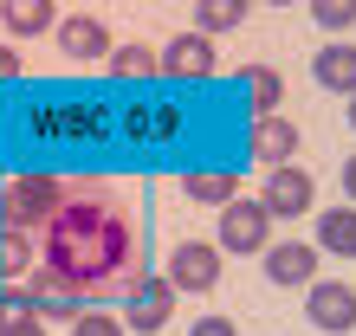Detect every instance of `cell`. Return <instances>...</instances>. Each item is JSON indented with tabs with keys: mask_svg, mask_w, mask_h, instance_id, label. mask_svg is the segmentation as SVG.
<instances>
[{
	"mask_svg": "<svg viewBox=\"0 0 356 336\" xmlns=\"http://www.w3.org/2000/svg\"><path fill=\"white\" fill-rule=\"evenodd\" d=\"M33 285H58L85 304H111L136 285V220L123 214L117 194L78 187L65 207L46 220V265L33 271Z\"/></svg>",
	"mask_w": 356,
	"mask_h": 336,
	"instance_id": "cell-1",
	"label": "cell"
},
{
	"mask_svg": "<svg viewBox=\"0 0 356 336\" xmlns=\"http://www.w3.org/2000/svg\"><path fill=\"white\" fill-rule=\"evenodd\" d=\"M72 187L58 175H13L7 187H0V226H26V233H39L58 207H65Z\"/></svg>",
	"mask_w": 356,
	"mask_h": 336,
	"instance_id": "cell-2",
	"label": "cell"
},
{
	"mask_svg": "<svg viewBox=\"0 0 356 336\" xmlns=\"http://www.w3.org/2000/svg\"><path fill=\"white\" fill-rule=\"evenodd\" d=\"M272 246V207L266 201H220V252H266Z\"/></svg>",
	"mask_w": 356,
	"mask_h": 336,
	"instance_id": "cell-3",
	"label": "cell"
},
{
	"mask_svg": "<svg viewBox=\"0 0 356 336\" xmlns=\"http://www.w3.org/2000/svg\"><path fill=\"white\" fill-rule=\"evenodd\" d=\"M169 317H175V285H169V278H149V271H136V285L123 291V330L156 336Z\"/></svg>",
	"mask_w": 356,
	"mask_h": 336,
	"instance_id": "cell-4",
	"label": "cell"
},
{
	"mask_svg": "<svg viewBox=\"0 0 356 336\" xmlns=\"http://www.w3.org/2000/svg\"><path fill=\"white\" fill-rule=\"evenodd\" d=\"M266 207H272V220H305L311 214V201H318V187H311V175L298 162H272V175H266V194H259Z\"/></svg>",
	"mask_w": 356,
	"mask_h": 336,
	"instance_id": "cell-5",
	"label": "cell"
},
{
	"mask_svg": "<svg viewBox=\"0 0 356 336\" xmlns=\"http://www.w3.org/2000/svg\"><path fill=\"white\" fill-rule=\"evenodd\" d=\"M169 285L175 291H214L220 285V246H201V240H181L175 252H169Z\"/></svg>",
	"mask_w": 356,
	"mask_h": 336,
	"instance_id": "cell-6",
	"label": "cell"
},
{
	"mask_svg": "<svg viewBox=\"0 0 356 336\" xmlns=\"http://www.w3.org/2000/svg\"><path fill=\"white\" fill-rule=\"evenodd\" d=\"M305 317L318 324V330H330V336L356 330V291H350L343 278H311V304H305Z\"/></svg>",
	"mask_w": 356,
	"mask_h": 336,
	"instance_id": "cell-7",
	"label": "cell"
},
{
	"mask_svg": "<svg viewBox=\"0 0 356 336\" xmlns=\"http://www.w3.org/2000/svg\"><path fill=\"white\" fill-rule=\"evenodd\" d=\"M162 72L169 78H188V84H201V78H214V33H181L169 39V52H162Z\"/></svg>",
	"mask_w": 356,
	"mask_h": 336,
	"instance_id": "cell-8",
	"label": "cell"
},
{
	"mask_svg": "<svg viewBox=\"0 0 356 336\" xmlns=\"http://www.w3.org/2000/svg\"><path fill=\"white\" fill-rule=\"evenodd\" d=\"M58 52L78 58V65H104V58H111V33H104V19H91V13L58 19Z\"/></svg>",
	"mask_w": 356,
	"mask_h": 336,
	"instance_id": "cell-9",
	"label": "cell"
},
{
	"mask_svg": "<svg viewBox=\"0 0 356 336\" xmlns=\"http://www.w3.org/2000/svg\"><path fill=\"white\" fill-rule=\"evenodd\" d=\"M266 278L272 285H311V278H318V240H279V246H266Z\"/></svg>",
	"mask_w": 356,
	"mask_h": 336,
	"instance_id": "cell-10",
	"label": "cell"
},
{
	"mask_svg": "<svg viewBox=\"0 0 356 336\" xmlns=\"http://www.w3.org/2000/svg\"><path fill=\"white\" fill-rule=\"evenodd\" d=\"M291 156H298V130L279 110H259L253 117V162H291Z\"/></svg>",
	"mask_w": 356,
	"mask_h": 336,
	"instance_id": "cell-11",
	"label": "cell"
},
{
	"mask_svg": "<svg viewBox=\"0 0 356 336\" xmlns=\"http://www.w3.org/2000/svg\"><path fill=\"white\" fill-rule=\"evenodd\" d=\"M311 78H318L324 91L350 97V91H356V46H343V39H337V46H324L318 58H311Z\"/></svg>",
	"mask_w": 356,
	"mask_h": 336,
	"instance_id": "cell-12",
	"label": "cell"
},
{
	"mask_svg": "<svg viewBox=\"0 0 356 336\" xmlns=\"http://www.w3.org/2000/svg\"><path fill=\"white\" fill-rule=\"evenodd\" d=\"M318 252H337V259H356V201L318 214Z\"/></svg>",
	"mask_w": 356,
	"mask_h": 336,
	"instance_id": "cell-13",
	"label": "cell"
},
{
	"mask_svg": "<svg viewBox=\"0 0 356 336\" xmlns=\"http://www.w3.org/2000/svg\"><path fill=\"white\" fill-rule=\"evenodd\" d=\"M0 19H7V33H19V39L52 33V0H0Z\"/></svg>",
	"mask_w": 356,
	"mask_h": 336,
	"instance_id": "cell-14",
	"label": "cell"
},
{
	"mask_svg": "<svg viewBox=\"0 0 356 336\" xmlns=\"http://www.w3.org/2000/svg\"><path fill=\"white\" fill-rule=\"evenodd\" d=\"M26 271H33V233L0 226V278H26Z\"/></svg>",
	"mask_w": 356,
	"mask_h": 336,
	"instance_id": "cell-15",
	"label": "cell"
},
{
	"mask_svg": "<svg viewBox=\"0 0 356 336\" xmlns=\"http://www.w3.org/2000/svg\"><path fill=\"white\" fill-rule=\"evenodd\" d=\"M181 194H188V201L220 207V201H234V175H227V168H195V175L181 181Z\"/></svg>",
	"mask_w": 356,
	"mask_h": 336,
	"instance_id": "cell-16",
	"label": "cell"
},
{
	"mask_svg": "<svg viewBox=\"0 0 356 336\" xmlns=\"http://www.w3.org/2000/svg\"><path fill=\"white\" fill-rule=\"evenodd\" d=\"M246 19V0H195V26L201 33H234Z\"/></svg>",
	"mask_w": 356,
	"mask_h": 336,
	"instance_id": "cell-17",
	"label": "cell"
},
{
	"mask_svg": "<svg viewBox=\"0 0 356 336\" xmlns=\"http://www.w3.org/2000/svg\"><path fill=\"white\" fill-rule=\"evenodd\" d=\"M117 78H156L162 72V58L149 52V46H111V58H104Z\"/></svg>",
	"mask_w": 356,
	"mask_h": 336,
	"instance_id": "cell-18",
	"label": "cell"
},
{
	"mask_svg": "<svg viewBox=\"0 0 356 336\" xmlns=\"http://www.w3.org/2000/svg\"><path fill=\"white\" fill-rule=\"evenodd\" d=\"M246 97H253V110H279V97H285V84H279V72H266V65H253V72H246Z\"/></svg>",
	"mask_w": 356,
	"mask_h": 336,
	"instance_id": "cell-19",
	"label": "cell"
},
{
	"mask_svg": "<svg viewBox=\"0 0 356 336\" xmlns=\"http://www.w3.org/2000/svg\"><path fill=\"white\" fill-rule=\"evenodd\" d=\"M311 19L330 26V33H343V26H356V0H311Z\"/></svg>",
	"mask_w": 356,
	"mask_h": 336,
	"instance_id": "cell-20",
	"label": "cell"
},
{
	"mask_svg": "<svg viewBox=\"0 0 356 336\" xmlns=\"http://www.w3.org/2000/svg\"><path fill=\"white\" fill-rule=\"evenodd\" d=\"M72 336H123V317H111V310H78Z\"/></svg>",
	"mask_w": 356,
	"mask_h": 336,
	"instance_id": "cell-21",
	"label": "cell"
},
{
	"mask_svg": "<svg viewBox=\"0 0 356 336\" xmlns=\"http://www.w3.org/2000/svg\"><path fill=\"white\" fill-rule=\"evenodd\" d=\"M7 317H26V291H19L13 278H0V324Z\"/></svg>",
	"mask_w": 356,
	"mask_h": 336,
	"instance_id": "cell-22",
	"label": "cell"
},
{
	"mask_svg": "<svg viewBox=\"0 0 356 336\" xmlns=\"http://www.w3.org/2000/svg\"><path fill=\"white\" fill-rule=\"evenodd\" d=\"M0 336H46V317H33V310H26V317H7Z\"/></svg>",
	"mask_w": 356,
	"mask_h": 336,
	"instance_id": "cell-23",
	"label": "cell"
},
{
	"mask_svg": "<svg viewBox=\"0 0 356 336\" xmlns=\"http://www.w3.org/2000/svg\"><path fill=\"white\" fill-rule=\"evenodd\" d=\"M188 336H234V317H201Z\"/></svg>",
	"mask_w": 356,
	"mask_h": 336,
	"instance_id": "cell-24",
	"label": "cell"
},
{
	"mask_svg": "<svg viewBox=\"0 0 356 336\" xmlns=\"http://www.w3.org/2000/svg\"><path fill=\"white\" fill-rule=\"evenodd\" d=\"M13 78H19V52L0 46V84H13Z\"/></svg>",
	"mask_w": 356,
	"mask_h": 336,
	"instance_id": "cell-25",
	"label": "cell"
},
{
	"mask_svg": "<svg viewBox=\"0 0 356 336\" xmlns=\"http://www.w3.org/2000/svg\"><path fill=\"white\" fill-rule=\"evenodd\" d=\"M343 194H350V201H356V156H350V162H343Z\"/></svg>",
	"mask_w": 356,
	"mask_h": 336,
	"instance_id": "cell-26",
	"label": "cell"
},
{
	"mask_svg": "<svg viewBox=\"0 0 356 336\" xmlns=\"http://www.w3.org/2000/svg\"><path fill=\"white\" fill-rule=\"evenodd\" d=\"M259 7H298V0H259Z\"/></svg>",
	"mask_w": 356,
	"mask_h": 336,
	"instance_id": "cell-27",
	"label": "cell"
},
{
	"mask_svg": "<svg viewBox=\"0 0 356 336\" xmlns=\"http://www.w3.org/2000/svg\"><path fill=\"white\" fill-rule=\"evenodd\" d=\"M350 130H356V91H350Z\"/></svg>",
	"mask_w": 356,
	"mask_h": 336,
	"instance_id": "cell-28",
	"label": "cell"
}]
</instances>
